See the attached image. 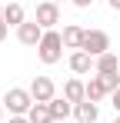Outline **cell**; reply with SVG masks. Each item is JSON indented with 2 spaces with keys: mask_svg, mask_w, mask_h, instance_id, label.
Segmentation results:
<instances>
[{
  "mask_svg": "<svg viewBox=\"0 0 120 123\" xmlns=\"http://www.w3.org/2000/svg\"><path fill=\"white\" fill-rule=\"evenodd\" d=\"M0 120H3V113H0Z\"/></svg>",
  "mask_w": 120,
  "mask_h": 123,
  "instance_id": "25",
  "label": "cell"
},
{
  "mask_svg": "<svg viewBox=\"0 0 120 123\" xmlns=\"http://www.w3.org/2000/svg\"><path fill=\"white\" fill-rule=\"evenodd\" d=\"M73 3H77V7H90L93 0H73Z\"/></svg>",
  "mask_w": 120,
  "mask_h": 123,
  "instance_id": "19",
  "label": "cell"
},
{
  "mask_svg": "<svg viewBox=\"0 0 120 123\" xmlns=\"http://www.w3.org/2000/svg\"><path fill=\"white\" fill-rule=\"evenodd\" d=\"M110 3V10H120V0H107Z\"/></svg>",
  "mask_w": 120,
  "mask_h": 123,
  "instance_id": "20",
  "label": "cell"
},
{
  "mask_svg": "<svg viewBox=\"0 0 120 123\" xmlns=\"http://www.w3.org/2000/svg\"><path fill=\"white\" fill-rule=\"evenodd\" d=\"M83 37H87V30H83V27H77V23L63 27V47H70V50H80V47H83Z\"/></svg>",
  "mask_w": 120,
  "mask_h": 123,
  "instance_id": "8",
  "label": "cell"
},
{
  "mask_svg": "<svg viewBox=\"0 0 120 123\" xmlns=\"http://www.w3.org/2000/svg\"><path fill=\"white\" fill-rule=\"evenodd\" d=\"M53 123H67V120H53Z\"/></svg>",
  "mask_w": 120,
  "mask_h": 123,
  "instance_id": "22",
  "label": "cell"
},
{
  "mask_svg": "<svg viewBox=\"0 0 120 123\" xmlns=\"http://www.w3.org/2000/svg\"><path fill=\"white\" fill-rule=\"evenodd\" d=\"M50 113H53V120H67L73 113V103L67 100V97H53L50 100Z\"/></svg>",
  "mask_w": 120,
  "mask_h": 123,
  "instance_id": "12",
  "label": "cell"
},
{
  "mask_svg": "<svg viewBox=\"0 0 120 123\" xmlns=\"http://www.w3.org/2000/svg\"><path fill=\"white\" fill-rule=\"evenodd\" d=\"M10 123H30L27 117H10Z\"/></svg>",
  "mask_w": 120,
  "mask_h": 123,
  "instance_id": "18",
  "label": "cell"
},
{
  "mask_svg": "<svg viewBox=\"0 0 120 123\" xmlns=\"http://www.w3.org/2000/svg\"><path fill=\"white\" fill-rule=\"evenodd\" d=\"M3 23L7 27H23V3H7L3 7Z\"/></svg>",
  "mask_w": 120,
  "mask_h": 123,
  "instance_id": "11",
  "label": "cell"
},
{
  "mask_svg": "<svg viewBox=\"0 0 120 123\" xmlns=\"http://www.w3.org/2000/svg\"><path fill=\"white\" fill-rule=\"evenodd\" d=\"M90 67H97V60H93L87 50H73V53H70V70H73L77 77L90 73Z\"/></svg>",
  "mask_w": 120,
  "mask_h": 123,
  "instance_id": "7",
  "label": "cell"
},
{
  "mask_svg": "<svg viewBox=\"0 0 120 123\" xmlns=\"http://www.w3.org/2000/svg\"><path fill=\"white\" fill-rule=\"evenodd\" d=\"M0 40H7V23L0 20Z\"/></svg>",
  "mask_w": 120,
  "mask_h": 123,
  "instance_id": "17",
  "label": "cell"
},
{
  "mask_svg": "<svg viewBox=\"0 0 120 123\" xmlns=\"http://www.w3.org/2000/svg\"><path fill=\"white\" fill-rule=\"evenodd\" d=\"M0 20H3V7H0Z\"/></svg>",
  "mask_w": 120,
  "mask_h": 123,
  "instance_id": "21",
  "label": "cell"
},
{
  "mask_svg": "<svg viewBox=\"0 0 120 123\" xmlns=\"http://www.w3.org/2000/svg\"><path fill=\"white\" fill-rule=\"evenodd\" d=\"M30 123H53V113H50V103H33L30 113H27Z\"/></svg>",
  "mask_w": 120,
  "mask_h": 123,
  "instance_id": "13",
  "label": "cell"
},
{
  "mask_svg": "<svg viewBox=\"0 0 120 123\" xmlns=\"http://www.w3.org/2000/svg\"><path fill=\"white\" fill-rule=\"evenodd\" d=\"M33 20H37L43 30H53V23H60V7L53 0H43V3H37V17H33Z\"/></svg>",
  "mask_w": 120,
  "mask_h": 123,
  "instance_id": "5",
  "label": "cell"
},
{
  "mask_svg": "<svg viewBox=\"0 0 120 123\" xmlns=\"http://www.w3.org/2000/svg\"><path fill=\"white\" fill-rule=\"evenodd\" d=\"M97 73H100V77L120 73V60L113 57V53H103V57H97Z\"/></svg>",
  "mask_w": 120,
  "mask_h": 123,
  "instance_id": "14",
  "label": "cell"
},
{
  "mask_svg": "<svg viewBox=\"0 0 120 123\" xmlns=\"http://www.w3.org/2000/svg\"><path fill=\"white\" fill-rule=\"evenodd\" d=\"M30 97H33V103H50L53 97H57L53 80H50V77H33V83H30Z\"/></svg>",
  "mask_w": 120,
  "mask_h": 123,
  "instance_id": "4",
  "label": "cell"
},
{
  "mask_svg": "<svg viewBox=\"0 0 120 123\" xmlns=\"http://www.w3.org/2000/svg\"><path fill=\"white\" fill-rule=\"evenodd\" d=\"M63 97L73 103V106H77V103H83V100H87V83H80V80H67V86H63Z\"/></svg>",
  "mask_w": 120,
  "mask_h": 123,
  "instance_id": "10",
  "label": "cell"
},
{
  "mask_svg": "<svg viewBox=\"0 0 120 123\" xmlns=\"http://www.w3.org/2000/svg\"><path fill=\"white\" fill-rule=\"evenodd\" d=\"M110 90L103 86V77H90V83H87V100L90 103H97V100H103Z\"/></svg>",
  "mask_w": 120,
  "mask_h": 123,
  "instance_id": "15",
  "label": "cell"
},
{
  "mask_svg": "<svg viewBox=\"0 0 120 123\" xmlns=\"http://www.w3.org/2000/svg\"><path fill=\"white\" fill-rule=\"evenodd\" d=\"M37 53H40V60L47 63V67H50V63H60V57H63V33L43 30V40H40Z\"/></svg>",
  "mask_w": 120,
  "mask_h": 123,
  "instance_id": "1",
  "label": "cell"
},
{
  "mask_svg": "<svg viewBox=\"0 0 120 123\" xmlns=\"http://www.w3.org/2000/svg\"><path fill=\"white\" fill-rule=\"evenodd\" d=\"M113 110H117V113H120V90H117V93H113Z\"/></svg>",
  "mask_w": 120,
  "mask_h": 123,
  "instance_id": "16",
  "label": "cell"
},
{
  "mask_svg": "<svg viewBox=\"0 0 120 123\" xmlns=\"http://www.w3.org/2000/svg\"><path fill=\"white\" fill-rule=\"evenodd\" d=\"M80 50H87L93 60L103 57V53H110V37L103 33V30H87V37H83V47Z\"/></svg>",
  "mask_w": 120,
  "mask_h": 123,
  "instance_id": "3",
  "label": "cell"
},
{
  "mask_svg": "<svg viewBox=\"0 0 120 123\" xmlns=\"http://www.w3.org/2000/svg\"><path fill=\"white\" fill-rule=\"evenodd\" d=\"M17 40L23 43V47H40V40H43V27H40L37 20L23 23V27H17Z\"/></svg>",
  "mask_w": 120,
  "mask_h": 123,
  "instance_id": "6",
  "label": "cell"
},
{
  "mask_svg": "<svg viewBox=\"0 0 120 123\" xmlns=\"http://www.w3.org/2000/svg\"><path fill=\"white\" fill-rule=\"evenodd\" d=\"M53 3H63V0H53Z\"/></svg>",
  "mask_w": 120,
  "mask_h": 123,
  "instance_id": "23",
  "label": "cell"
},
{
  "mask_svg": "<svg viewBox=\"0 0 120 123\" xmlns=\"http://www.w3.org/2000/svg\"><path fill=\"white\" fill-rule=\"evenodd\" d=\"M73 117H77L80 123H97V117H100V110H97V103L83 100V103H77V106H73Z\"/></svg>",
  "mask_w": 120,
  "mask_h": 123,
  "instance_id": "9",
  "label": "cell"
},
{
  "mask_svg": "<svg viewBox=\"0 0 120 123\" xmlns=\"http://www.w3.org/2000/svg\"><path fill=\"white\" fill-rule=\"evenodd\" d=\"M3 106L10 110V117H27V113H30V106H33V97H30V90L13 86V90H7V93H3Z\"/></svg>",
  "mask_w": 120,
  "mask_h": 123,
  "instance_id": "2",
  "label": "cell"
},
{
  "mask_svg": "<svg viewBox=\"0 0 120 123\" xmlns=\"http://www.w3.org/2000/svg\"><path fill=\"white\" fill-rule=\"evenodd\" d=\"M113 123H120V117H117V120H113Z\"/></svg>",
  "mask_w": 120,
  "mask_h": 123,
  "instance_id": "24",
  "label": "cell"
}]
</instances>
